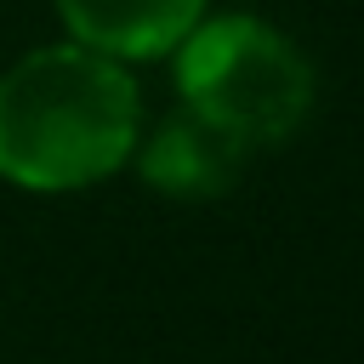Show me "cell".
I'll use <instances>...</instances> for the list:
<instances>
[{"label": "cell", "mask_w": 364, "mask_h": 364, "mask_svg": "<svg viewBox=\"0 0 364 364\" xmlns=\"http://www.w3.org/2000/svg\"><path fill=\"white\" fill-rule=\"evenodd\" d=\"M136 148V85L119 57L46 46L0 74V176L28 193L91 188Z\"/></svg>", "instance_id": "cell-1"}, {"label": "cell", "mask_w": 364, "mask_h": 364, "mask_svg": "<svg viewBox=\"0 0 364 364\" xmlns=\"http://www.w3.org/2000/svg\"><path fill=\"white\" fill-rule=\"evenodd\" d=\"M68 34L108 57H159L205 11V0H57Z\"/></svg>", "instance_id": "cell-4"}, {"label": "cell", "mask_w": 364, "mask_h": 364, "mask_svg": "<svg viewBox=\"0 0 364 364\" xmlns=\"http://www.w3.org/2000/svg\"><path fill=\"white\" fill-rule=\"evenodd\" d=\"M245 159H250L245 136H233L228 125L182 102V114H171L142 148V182L171 199H216L239 182Z\"/></svg>", "instance_id": "cell-3"}, {"label": "cell", "mask_w": 364, "mask_h": 364, "mask_svg": "<svg viewBox=\"0 0 364 364\" xmlns=\"http://www.w3.org/2000/svg\"><path fill=\"white\" fill-rule=\"evenodd\" d=\"M176 57V91L205 119L228 125L250 148L284 142L313 108V68L307 57L256 17H216L193 23Z\"/></svg>", "instance_id": "cell-2"}]
</instances>
